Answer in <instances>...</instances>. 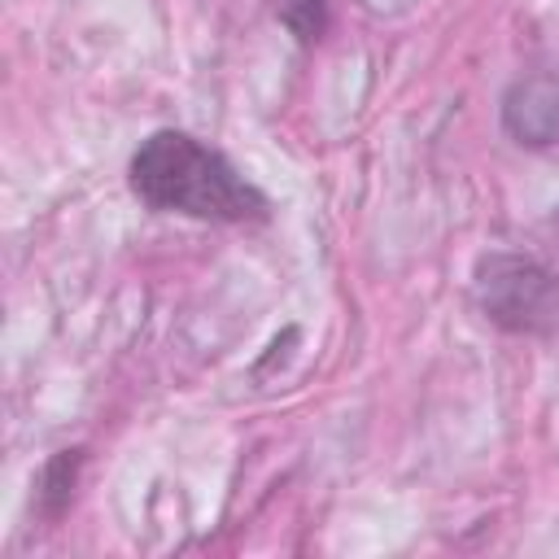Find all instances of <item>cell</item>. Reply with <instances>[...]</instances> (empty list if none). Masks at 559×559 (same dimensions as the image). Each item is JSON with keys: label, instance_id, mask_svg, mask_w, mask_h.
<instances>
[{"label": "cell", "instance_id": "obj_1", "mask_svg": "<svg viewBox=\"0 0 559 559\" xmlns=\"http://www.w3.org/2000/svg\"><path fill=\"white\" fill-rule=\"evenodd\" d=\"M131 188L148 210L205 223H258L266 197L210 144L188 131H153L131 157Z\"/></svg>", "mask_w": 559, "mask_h": 559}, {"label": "cell", "instance_id": "obj_2", "mask_svg": "<svg viewBox=\"0 0 559 559\" xmlns=\"http://www.w3.org/2000/svg\"><path fill=\"white\" fill-rule=\"evenodd\" d=\"M476 301L507 332L559 328V275L533 258L489 253L476 266Z\"/></svg>", "mask_w": 559, "mask_h": 559}, {"label": "cell", "instance_id": "obj_3", "mask_svg": "<svg viewBox=\"0 0 559 559\" xmlns=\"http://www.w3.org/2000/svg\"><path fill=\"white\" fill-rule=\"evenodd\" d=\"M502 122L520 144L559 140V79L555 74L520 79L502 100Z\"/></svg>", "mask_w": 559, "mask_h": 559}, {"label": "cell", "instance_id": "obj_4", "mask_svg": "<svg viewBox=\"0 0 559 559\" xmlns=\"http://www.w3.org/2000/svg\"><path fill=\"white\" fill-rule=\"evenodd\" d=\"M79 467H83V450H57L39 476V511L48 520H57L70 498H74V480H79Z\"/></svg>", "mask_w": 559, "mask_h": 559}, {"label": "cell", "instance_id": "obj_5", "mask_svg": "<svg viewBox=\"0 0 559 559\" xmlns=\"http://www.w3.org/2000/svg\"><path fill=\"white\" fill-rule=\"evenodd\" d=\"M280 22L301 44H319L328 31V0H280Z\"/></svg>", "mask_w": 559, "mask_h": 559}]
</instances>
